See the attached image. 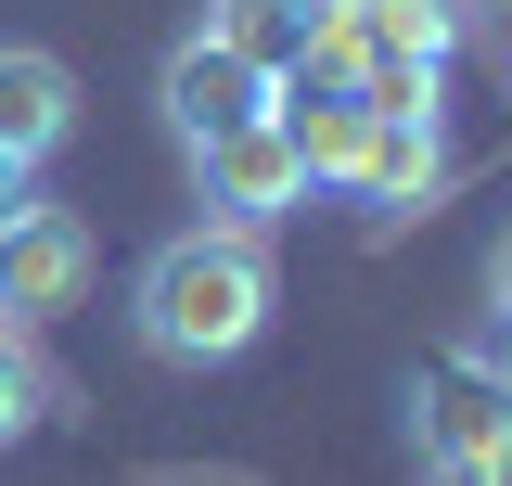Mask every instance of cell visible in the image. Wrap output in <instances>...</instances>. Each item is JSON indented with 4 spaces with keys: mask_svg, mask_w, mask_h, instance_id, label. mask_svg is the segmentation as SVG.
Returning <instances> with one entry per match:
<instances>
[{
    "mask_svg": "<svg viewBox=\"0 0 512 486\" xmlns=\"http://www.w3.org/2000/svg\"><path fill=\"white\" fill-rule=\"evenodd\" d=\"M500 13H512V0H500Z\"/></svg>",
    "mask_w": 512,
    "mask_h": 486,
    "instance_id": "obj_14",
    "label": "cell"
},
{
    "mask_svg": "<svg viewBox=\"0 0 512 486\" xmlns=\"http://www.w3.org/2000/svg\"><path fill=\"white\" fill-rule=\"evenodd\" d=\"M269 307H282L269 231L192 218V231H167L141 269H128V346H141L154 371H231L256 333H269Z\"/></svg>",
    "mask_w": 512,
    "mask_h": 486,
    "instance_id": "obj_1",
    "label": "cell"
},
{
    "mask_svg": "<svg viewBox=\"0 0 512 486\" xmlns=\"http://www.w3.org/2000/svg\"><path fill=\"white\" fill-rule=\"evenodd\" d=\"M487 320H512V231L487 243Z\"/></svg>",
    "mask_w": 512,
    "mask_h": 486,
    "instance_id": "obj_12",
    "label": "cell"
},
{
    "mask_svg": "<svg viewBox=\"0 0 512 486\" xmlns=\"http://www.w3.org/2000/svg\"><path fill=\"white\" fill-rule=\"evenodd\" d=\"M218 52H244L256 77H295V52H308V26H320V0H205L192 13Z\"/></svg>",
    "mask_w": 512,
    "mask_h": 486,
    "instance_id": "obj_9",
    "label": "cell"
},
{
    "mask_svg": "<svg viewBox=\"0 0 512 486\" xmlns=\"http://www.w3.org/2000/svg\"><path fill=\"white\" fill-rule=\"evenodd\" d=\"M39 423H52V371H39L26 333H0V448H26Z\"/></svg>",
    "mask_w": 512,
    "mask_h": 486,
    "instance_id": "obj_10",
    "label": "cell"
},
{
    "mask_svg": "<svg viewBox=\"0 0 512 486\" xmlns=\"http://www.w3.org/2000/svg\"><path fill=\"white\" fill-rule=\"evenodd\" d=\"M90 307V218L77 205H39V192H13L0 205V333H52Z\"/></svg>",
    "mask_w": 512,
    "mask_h": 486,
    "instance_id": "obj_4",
    "label": "cell"
},
{
    "mask_svg": "<svg viewBox=\"0 0 512 486\" xmlns=\"http://www.w3.org/2000/svg\"><path fill=\"white\" fill-rule=\"evenodd\" d=\"M397 435H410V486H512V397L461 359H436L410 384Z\"/></svg>",
    "mask_w": 512,
    "mask_h": 486,
    "instance_id": "obj_3",
    "label": "cell"
},
{
    "mask_svg": "<svg viewBox=\"0 0 512 486\" xmlns=\"http://www.w3.org/2000/svg\"><path fill=\"white\" fill-rule=\"evenodd\" d=\"M461 371H487V384H500V397H512V320H487V333L461 346Z\"/></svg>",
    "mask_w": 512,
    "mask_h": 486,
    "instance_id": "obj_11",
    "label": "cell"
},
{
    "mask_svg": "<svg viewBox=\"0 0 512 486\" xmlns=\"http://www.w3.org/2000/svg\"><path fill=\"white\" fill-rule=\"evenodd\" d=\"M282 103V77H256L244 52H218L205 26L192 39H167V64H154V116H167V141H218V128H244V116H269Z\"/></svg>",
    "mask_w": 512,
    "mask_h": 486,
    "instance_id": "obj_7",
    "label": "cell"
},
{
    "mask_svg": "<svg viewBox=\"0 0 512 486\" xmlns=\"http://www.w3.org/2000/svg\"><path fill=\"white\" fill-rule=\"evenodd\" d=\"M13 192H26V167H13V154H0V205H13Z\"/></svg>",
    "mask_w": 512,
    "mask_h": 486,
    "instance_id": "obj_13",
    "label": "cell"
},
{
    "mask_svg": "<svg viewBox=\"0 0 512 486\" xmlns=\"http://www.w3.org/2000/svg\"><path fill=\"white\" fill-rule=\"evenodd\" d=\"M448 52H461V0H320L295 77L359 90V103H436Z\"/></svg>",
    "mask_w": 512,
    "mask_h": 486,
    "instance_id": "obj_2",
    "label": "cell"
},
{
    "mask_svg": "<svg viewBox=\"0 0 512 486\" xmlns=\"http://www.w3.org/2000/svg\"><path fill=\"white\" fill-rule=\"evenodd\" d=\"M192 205L231 218V231H269V218L308 205V154L282 141V116H244V128H218V141H192Z\"/></svg>",
    "mask_w": 512,
    "mask_h": 486,
    "instance_id": "obj_6",
    "label": "cell"
},
{
    "mask_svg": "<svg viewBox=\"0 0 512 486\" xmlns=\"http://www.w3.org/2000/svg\"><path fill=\"white\" fill-rule=\"evenodd\" d=\"M333 192H346L359 218H423V205L448 192V103H372Z\"/></svg>",
    "mask_w": 512,
    "mask_h": 486,
    "instance_id": "obj_5",
    "label": "cell"
},
{
    "mask_svg": "<svg viewBox=\"0 0 512 486\" xmlns=\"http://www.w3.org/2000/svg\"><path fill=\"white\" fill-rule=\"evenodd\" d=\"M64 141H77V64L39 52V39H0V154L52 167Z\"/></svg>",
    "mask_w": 512,
    "mask_h": 486,
    "instance_id": "obj_8",
    "label": "cell"
}]
</instances>
